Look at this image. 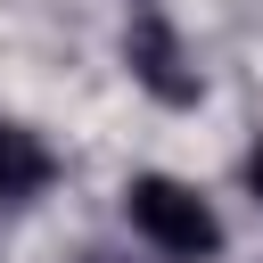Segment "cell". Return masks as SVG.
<instances>
[{
  "instance_id": "obj_1",
  "label": "cell",
  "mask_w": 263,
  "mask_h": 263,
  "mask_svg": "<svg viewBox=\"0 0 263 263\" xmlns=\"http://www.w3.org/2000/svg\"><path fill=\"white\" fill-rule=\"evenodd\" d=\"M123 214H132V230H140L156 255H173V263H205V255L222 247L214 205H205L189 181H173V173H140V181L123 189Z\"/></svg>"
},
{
  "instance_id": "obj_2",
  "label": "cell",
  "mask_w": 263,
  "mask_h": 263,
  "mask_svg": "<svg viewBox=\"0 0 263 263\" xmlns=\"http://www.w3.org/2000/svg\"><path fill=\"white\" fill-rule=\"evenodd\" d=\"M123 58H132V74H140L156 99H189V90H197V74H181V41H173V25H156V16H140V25L123 33Z\"/></svg>"
},
{
  "instance_id": "obj_3",
  "label": "cell",
  "mask_w": 263,
  "mask_h": 263,
  "mask_svg": "<svg viewBox=\"0 0 263 263\" xmlns=\"http://www.w3.org/2000/svg\"><path fill=\"white\" fill-rule=\"evenodd\" d=\"M41 181H49V148H41L25 123H8V115H0V214H8V205H25Z\"/></svg>"
},
{
  "instance_id": "obj_4",
  "label": "cell",
  "mask_w": 263,
  "mask_h": 263,
  "mask_svg": "<svg viewBox=\"0 0 263 263\" xmlns=\"http://www.w3.org/2000/svg\"><path fill=\"white\" fill-rule=\"evenodd\" d=\"M247 189H255V197H263V140H255V148H247Z\"/></svg>"
}]
</instances>
